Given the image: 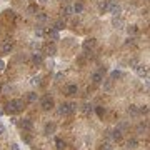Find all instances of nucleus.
<instances>
[{
    "label": "nucleus",
    "mask_w": 150,
    "mask_h": 150,
    "mask_svg": "<svg viewBox=\"0 0 150 150\" xmlns=\"http://www.w3.org/2000/svg\"><path fill=\"white\" fill-rule=\"evenodd\" d=\"M75 110H77V103H62L59 107V113L63 115V117H67L70 113H73Z\"/></svg>",
    "instance_id": "obj_1"
},
{
    "label": "nucleus",
    "mask_w": 150,
    "mask_h": 150,
    "mask_svg": "<svg viewBox=\"0 0 150 150\" xmlns=\"http://www.w3.org/2000/svg\"><path fill=\"white\" fill-rule=\"evenodd\" d=\"M7 110L9 112H20V110H23V102L22 100H10Z\"/></svg>",
    "instance_id": "obj_2"
},
{
    "label": "nucleus",
    "mask_w": 150,
    "mask_h": 150,
    "mask_svg": "<svg viewBox=\"0 0 150 150\" xmlns=\"http://www.w3.org/2000/svg\"><path fill=\"white\" fill-rule=\"evenodd\" d=\"M135 73H137L139 77H142V79H143V77L147 79V75H149V69H147L145 65H142V63H137V65H135Z\"/></svg>",
    "instance_id": "obj_3"
},
{
    "label": "nucleus",
    "mask_w": 150,
    "mask_h": 150,
    "mask_svg": "<svg viewBox=\"0 0 150 150\" xmlns=\"http://www.w3.org/2000/svg\"><path fill=\"white\" fill-rule=\"evenodd\" d=\"M40 105H42L43 110H52L53 109V99L52 97H43L42 102H40Z\"/></svg>",
    "instance_id": "obj_4"
},
{
    "label": "nucleus",
    "mask_w": 150,
    "mask_h": 150,
    "mask_svg": "<svg viewBox=\"0 0 150 150\" xmlns=\"http://www.w3.org/2000/svg\"><path fill=\"white\" fill-rule=\"evenodd\" d=\"M109 12L113 15V17H119L120 12H122V7H120L119 3H115V2H112V3H109Z\"/></svg>",
    "instance_id": "obj_5"
},
{
    "label": "nucleus",
    "mask_w": 150,
    "mask_h": 150,
    "mask_svg": "<svg viewBox=\"0 0 150 150\" xmlns=\"http://www.w3.org/2000/svg\"><path fill=\"white\" fill-rule=\"evenodd\" d=\"M95 45H97V40H95V39H87L85 42H83V50H85V52H89V50L95 49Z\"/></svg>",
    "instance_id": "obj_6"
},
{
    "label": "nucleus",
    "mask_w": 150,
    "mask_h": 150,
    "mask_svg": "<svg viewBox=\"0 0 150 150\" xmlns=\"http://www.w3.org/2000/svg\"><path fill=\"white\" fill-rule=\"evenodd\" d=\"M47 35H49V39H52L53 42H55V40H60L59 30H55V29H49L47 30Z\"/></svg>",
    "instance_id": "obj_7"
},
{
    "label": "nucleus",
    "mask_w": 150,
    "mask_h": 150,
    "mask_svg": "<svg viewBox=\"0 0 150 150\" xmlns=\"http://www.w3.org/2000/svg\"><path fill=\"white\" fill-rule=\"evenodd\" d=\"M12 47H13V45H12V42H10V40H7V42H3V43H2L0 50H2L3 53H10V52H12Z\"/></svg>",
    "instance_id": "obj_8"
},
{
    "label": "nucleus",
    "mask_w": 150,
    "mask_h": 150,
    "mask_svg": "<svg viewBox=\"0 0 150 150\" xmlns=\"http://www.w3.org/2000/svg\"><path fill=\"white\" fill-rule=\"evenodd\" d=\"M55 52H57V47H55V43H49V45L45 47V53H47L49 57H53V55H55Z\"/></svg>",
    "instance_id": "obj_9"
},
{
    "label": "nucleus",
    "mask_w": 150,
    "mask_h": 150,
    "mask_svg": "<svg viewBox=\"0 0 150 150\" xmlns=\"http://www.w3.org/2000/svg\"><path fill=\"white\" fill-rule=\"evenodd\" d=\"M92 82H93V83H102V82H103V75H102V72H95V73H92Z\"/></svg>",
    "instance_id": "obj_10"
},
{
    "label": "nucleus",
    "mask_w": 150,
    "mask_h": 150,
    "mask_svg": "<svg viewBox=\"0 0 150 150\" xmlns=\"http://www.w3.org/2000/svg\"><path fill=\"white\" fill-rule=\"evenodd\" d=\"M20 127H22L23 130H32V129H33V125H32V122H30L29 119L20 120Z\"/></svg>",
    "instance_id": "obj_11"
},
{
    "label": "nucleus",
    "mask_w": 150,
    "mask_h": 150,
    "mask_svg": "<svg viewBox=\"0 0 150 150\" xmlns=\"http://www.w3.org/2000/svg\"><path fill=\"white\" fill-rule=\"evenodd\" d=\"M32 60H33V63H42L43 62V59H42V53L40 52H33V55H32Z\"/></svg>",
    "instance_id": "obj_12"
},
{
    "label": "nucleus",
    "mask_w": 150,
    "mask_h": 150,
    "mask_svg": "<svg viewBox=\"0 0 150 150\" xmlns=\"http://www.w3.org/2000/svg\"><path fill=\"white\" fill-rule=\"evenodd\" d=\"M62 15H63V17H70V15H73V7H72V5H67L65 9L62 10Z\"/></svg>",
    "instance_id": "obj_13"
},
{
    "label": "nucleus",
    "mask_w": 150,
    "mask_h": 150,
    "mask_svg": "<svg viewBox=\"0 0 150 150\" xmlns=\"http://www.w3.org/2000/svg\"><path fill=\"white\" fill-rule=\"evenodd\" d=\"M67 25H65V20H57L55 23H53V29L55 30H62V29H65Z\"/></svg>",
    "instance_id": "obj_14"
},
{
    "label": "nucleus",
    "mask_w": 150,
    "mask_h": 150,
    "mask_svg": "<svg viewBox=\"0 0 150 150\" xmlns=\"http://www.w3.org/2000/svg\"><path fill=\"white\" fill-rule=\"evenodd\" d=\"M53 132H55V123H47V125H45V133H47V135H52Z\"/></svg>",
    "instance_id": "obj_15"
},
{
    "label": "nucleus",
    "mask_w": 150,
    "mask_h": 150,
    "mask_svg": "<svg viewBox=\"0 0 150 150\" xmlns=\"http://www.w3.org/2000/svg\"><path fill=\"white\" fill-rule=\"evenodd\" d=\"M110 77H112V80L122 79V77H123V72H120V70H113V72L110 73Z\"/></svg>",
    "instance_id": "obj_16"
},
{
    "label": "nucleus",
    "mask_w": 150,
    "mask_h": 150,
    "mask_svg": "<svg viewBox=\"0 0 150 150\" xmlns=\"http://www.w3.org/2000/svg\"><path fill=\"white\" fill-rule=\"evenodd\" d=\"M77 92H79V87H77V85H69V87H67V93H69V95H75Z\"/></svg>",
    "instance_id": "obj_17"
},
{
    "label": "nucleus",
    "mask_w": 150,
    "mask_h": 150,
    "mask_svg": "<svg viewBox=\"0 0 150 150\" xmlns=\"http://www.w3.org/2000/svg\"><path fill=\"white\" fill-rule=\"evenodd\" d=\"M99 9H100V12H102V13H103V12H107V10H109V2H107V0L100 2V3H99Z\"/></svg>",
    "instance_id": "obj_18"
},
{
    "label": "nucleus",
    "mask_w": 150,
    "mask_h": 150,
    "mask_svg": "<svg viewBox=\"0 0 150 150\" xmlns=\"http://www.w3.org/2000/svg\"><path fill=\"white\" fill-rule=\"evenodd\" d=\"M83 113H85V115H90V113H92V112H93V107H92V105H90V103H85V105H83Z\"/></svg>",
    "instance_id": "obj_19"
},
{
    "label": "nucleus",
    "mask_w": 150,
    "mask_h": 150,
    "mask_svg": "<svg viewBox=\"0 0 150 150\" xmlns=\"http://www.w3.org/2000/svg\"><path fill=\"white\" fill-rule=\"evenodd\" d=\"M112 25H113V27H122V25H123V20L119 19V17H113V20H112Z\"/></svg>",
    "instance_id": "obj_20"
},
{
    "label": "nucleus",
    "mask_w": 150,
    "mask_h": 150,
    "mask_svg": "<svg viewBox=\"0 0 150 150\" xmlns=\"http://www.w3.org/2000/svg\"><path fill=\"white\" fill-rule=\"evenodd\" d=\"M129 113L132 115V117H137V115H139V109H137L135 105H130L129 107Z\"/></svg>",
    "instance_id": "obj_21"
},
{
    "label": "nucleus",
    "mask_w": 150,
    "mask_h": 150,
    "mask_svg": "<svg viewBox=\"0 0 150 150\" xmlns=\"http://www.w3.org/2000/svg\"><path fill=\"white\" fill-rule=\"evenodd\" d=\"M30 83H32V85H40V83H42V77H40V75L32 77V79H30Z\"/></svg>",
    "instance_id": "obj_22"
},
{
    "label": "nucleus",
    "mask_w": 150,
    "mask_h": 150,
    "mask_svg": "<svg viewBox=\"0 0 150 150\" xmlns=\"http://www.w3.org/2000/svg\"><path fill=\"white\" fill-rule=\"evenodd\" d=\"M82 10H83V5H82V3H75V5H73V13H80Z\"/></svg>",
    "instance_id": "obj_23"
},
{
    "label": "nucleus",
    "mask_w": 150,
    "mask_h": 150,
    "mask_svg": "<svg viewBox=\"0 0 150 150\" xmlns=\"http://www.w3.org/2000/svg\"><path fill=\"white\" fill-rule=\"evenodd\" d=\"M103 90H105V92H110V90H112V80L103 82Z\"/></svg>",
    "instance_id": "obj_24"
},
{
    "label": "nucleus",
    "mask_w": 150,
    "mask_h": 150,
    "mask_svg": "<svg viewBox=\"0 0 150 150\" xmlns=\"http://www.w3.org/2000/svg\"><path fill=\"white\" fill-rule=\"evenodd\" d=\"M127 147H129V149H135V147H137V140L130 139L129 142H127Z\"/></svg>",
    "instance_id": "obj_25"
},
{
    "label": "nucleus",
    "mask_w": 150,
    "mask_h": 150,
    "mask_svg": "<svg viewBox=\"0 0 150 150\" xmlns=\"http://www.w3.org/2000/svg\"><path fill=\"white\" fill-rule=\"evenodd\" d=\"M112 137H113V139H115V140H120V139H122V132H120L119 129H117V130H113V133H112Z\"/></svg>",
    "instance_id": "obj_26"
},
{
    "label": "nucleus",
    "mask_w": 150,
    "mask_h": 150,
    "mask_svg": "<svg viewBox=\"0 0 150 150\" xmlns=\"http://www.w3.org/2000/svg\"><path fill=\"white\" fill-rule=\"evenodd\" d=\"M43 35H45V32H43V29H42V27H39V29L35 30V37H43Z\"/></svg>",
    "instance_id": "obj_27"
},
{
    "label": "nucleus",
    "mask_w": 150,
    "mask_h": 150,
    "mask_svg": "<svg viewBox=\"0 0 150 150\" xmlns=\"http://www.w3.org/2000/svg\"><path fill=\"white\" fill-rule=\"evenodd\" d=\"M37 99H39V95H37V93H33V92L29 93V102H37Z\"/></svg>",
    "instance_id": "obj_28"
},
{
    "label": "nucleus",
    "mask_w": 150,
    "mask_h": 150,
    "mask_svg": "<svg viewBox=\"0 0 150 150\" xmlns=\"http://www.w3.org/2000/svg\"><path fill=\"white\" fill-rule=\"evenodd\" d=\"M127 32H129V35H135V33H137V27H135V25H132V27L127 29Z\"/></svg>",
    "instance_id": "obj_29"
},
{
    "label": "nucleus",
    "mask_w": 150,
    "mask_h": 150,
    "mask_svg": "<svg viewBox=\"0 0 150 150\" xmlns=\"http://www.w3.org/2000/svg\"><path fill=\"white\" fill-rule=\"evenodd\" d=\"M35 15H37V19H39L40 22H45V20H47V15H45V13H39V12H37Z\"/></svg>",
    "instance_id": "obj_30"
},
{
    "label": "nucleus",
    "mask_w": 150,
    "mask_h": 150,
    "mask_svg": "<svg viewBox=\"0 0 150 150\" xmlns=\"http://www.w3.org/2000/svg\"><path fill=\"white\" fill-rule=\"evenodd\" d=\"M55 143H57V149H59V150H62L63 147H65V143H63L62 140H59V139H57V142H55Z\"/></svg>",
    "instance_id": "obj_31"
},
{
    "label": "nucleus",
    "mask_w": 150,
    "mask_h": 150,
    "mask_svg": "<svg viewBox=\"0 0 150 150\" xmlns=\"http://www.w3.org/2000/svg\"><path fill=\"white\" fill-rule=\"evenodd\" d=\"M100 150H112V145L110 143H102V149Z\"/></svg>",
    "instance_id": "obj_32"
},
{
    "label": "nucleus",
    "mask_w": 150,
    "mask_h": 150,
    "mask_svg": "<svg viewBox=\"0 0 150 150\" xmlns=\"http://www.w3.org/2000/svg\"><path fill=\"white\" fill-rule=\"evenodd\" d=\"M139 112H140V113H149V109H147V105H143V107H142Z\"/></svg>",
    "instance_id": "obj_33"
},
{
    "label": "nucleus",
    "mask_w": 150,
    "mask_h": 150,
    "mask_svg": "<svg viewBox=\"0 0 150 150\" xmlns=\"http://www.w3.org/2000/svg\"><path fill=\"white\" fill-rule=\"evenodd\" d=\"M3 70H5V62H3V60H0V73H2Z\"/></svg>",
    "instance_id": "obj_34"
},
{
    "label": "nucleus",
    "mask_w": 150,
    "mask_h": 150,
    "mask_svg": "<svg viewBox=\"0 0 150 150\" xmlns=\"http://www.w3.org/2000/svg\"><path fill=\"white\" fill-rule=\"evenodd\" d=\"M30 47H32L33 50H35V49L39 50V49H40V45H39V43H35V42H32V43H30Z\"/></svg>",
    "instance_id": "obj_35"
},
{
    "label": "nucleus",
    "mask_w": 150,
    "mask_h": 150,
    "mask_svg": "<svg viewBox=\"0 0 150 150\" xmlns=\"http://www.w3.org/2000/svg\"><path fill=\"white\" fill-rule=\"evenodd\" d=\"M5 133V127H3V123L0 122V135H3Z\"/></svg>",
    "instance_id": "obj_36"
},
{
    "label": "nucleus",
    "mask_w": 150,
    "mask_h": 150,
    "mask_svg": "<svg viewBox=\"0 0 150 150\" xmlns=\"http://www.w3.org/2000/svg\"><path fill=\"white\" fill-rule=\"evenodd\" d=\"M10 150H20V149H19L17 143H12V145H10Z\"/></svg>",
    "instance_id": "obj_37"
},
{
    "label": "nucleus",
    "mask_w": 150,
    "mask_h": 150,
    "mask_svg": "<svg viewBox=\"0 0 150 150\" xmlns=\"http://www.w3.org/2000/svg\"><path fill=\"white\" fill-rule=\"evenodd\" d=\"M27 12H29V13H35V12H37V9H35V7H29V10H27Z\"/></svg>",
    "instance_id": "obj_38"
},
{
    "label": "nucleus",
    "mask_w": 150,
    "mask_h": 150,
    "mask_svg": "<svg viewBox=\"0 0 150 150\" xmlns=\"http://www.w3.org/2000/svg\"><path fill=\"white\" fill-rule=\"evenodd\" d=\"M37 2H39V3H42V5H45V3H47L49 0H37Z\"/></svg>",
    "instance_id": "obj_39"
}]
</instances>
